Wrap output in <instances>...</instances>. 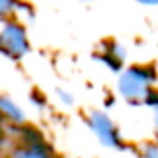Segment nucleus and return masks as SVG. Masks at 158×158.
Instances as JSON below:
<instances>
[{
	"instance_id": "nucleus-6",
	"label": "nucleus",
	"mask_w": 158,
	"mask_h": 158,
	"mask_svg": "<svg viewBox=\"0 0 158 158\" xmlns=\"http://www.w3.org/2000/svg\"><path fill=\"white\" fill-rule=\"evenodd\" d=\"M153 124H155V131H156V141H158V106L153 107Z\"/></svg>"
},
{
	"instance_id": "nucleus-5",
	"label": "nucleus",
	"mask_w": 158,
	"mask_h": 158,
	"mask_svg": "<svg viewBox=\"0 0 158 158\" xmlns=\"http://www.w3.org/2000/svg\"><path fill=\"white\" fill-rule=\"evenodd\" d=\"M14 4L12 0H0V14H4V12H7L9 9H10V5Z\"/></svg>"
},
{
	"instance_id": "nucleus-2",
	"label": "nucleus",
	"mask_w": 158,
	"mask_h": 158,
	"mask_svg": "<svg viewBox=\"0 0 158 158\" xmlns=\"http://www.w3.org/2000/svg\"><path fill=\"white\" fill-rule=\"evenodd\" d=\"M90 127L94 129V133L97 134V138L100 139V143L107 148H114V150H121L124 146L123 138L119 136V129L117 126L110 121V117L104 112H94L90 116Z\"/></svg>"
},
{
	"instance_id": "nucleus-1",
	"label": "nucleus",
	"mask_w": 158,
	"mask_h": 158,
	"mask_svg": "<svg viewBox=\"0 0 158 158\" xmlns=\"http://www.w3.org/2000/svg\"><path fill=\"white\" fill-rule=\"evenodd\" d=\"M155 73L146 66H133L127 68L119 78V94L133 104H146L153 89Z\"/></svg>"
},
{
	"instance_id": "nucleus-4",
	"label": "nucleus",
	"mask_w": 158,
	"mask_h": 158,
	"mask_svg": "<svg viewBox=\"0 0 158 158\" xmlns=\"http://www.w3.org/2000/svg\"><path fill=\"white\" fill-rule=\"evenodd\" d=\"M141 158H158V144H144L141 150Z\"/></svg>"
},
{
	"instance_id": "nucleus-7",
	"label": "nucleus",
	"mask_w": 158,
	"mask_h": 158,
	"mask_svg": "<svg viewBox=\"0 0 158 158\" xmlns=\"http://www.w3.org/2000/svg\"><path fill=\"white\" fill-rule=\"evenodd\" d=\"M139 2H143V4H148V5H155V4H158V0H139Z\"/></svg>"
},
{
	"instance_id": "nucleus-3",
	"label": "nucleus",
	"mask_w": 158,
	"mask_h": 158,
	"mask_svg": "<svg viewBox=\"0 0 158 158\" xmlns=\"http://www.w3.org/2000/svg\"><path fill=\"white\" fill-rule=\"evenodd\" d=\"M0 38H4L5 43L7 41L10 43V49L14 53H24V49H26L24 32H22V29H19L17 26H9Z\"/></svg>"
}]
</instances>
